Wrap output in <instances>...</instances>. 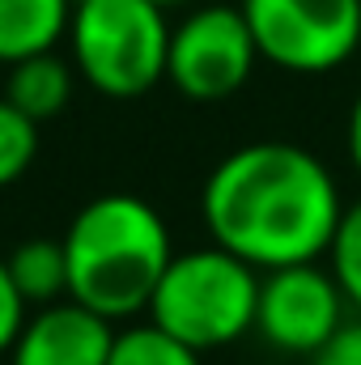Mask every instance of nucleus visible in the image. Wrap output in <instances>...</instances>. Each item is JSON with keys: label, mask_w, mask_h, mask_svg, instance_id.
<instances>
[{"label": "nucleus", "mask_w": 361, "mask_h": 365, "mask_svg": "<svg viewBox=\"0 0 361 365\" xmlns=\"http://www.w3.org/2000/svg\"><path fill=\"white\" fill-rule=\"evenodd\" d=\"M111 344H115V327L106 314H98L90 306L64 297L51 306H39L9 361L13 365H106L111 361Z\"/></svg>", "instance_id": "nucleus-8"}, {"label": "nucleus", "mask_w": 361, "mask_h": 365, "mask_svg": "<svg viewBox=\"0 0 361 365\" xmlns=\"http://www.w3.org/2000/svg\"><path fill=\"white\" fill-rule=\"evenodd\" d=\"M26 319H30V306H26V297L17 293V284H13V276H9V264L0 259V357L13 353V344H17Z\"/></svg>", "instance_id": "nucleus-15"}, {"label": "nucleus", "mask_w": 361, "mask_h": 365, "mask_svg": "<svg viewBox=\"0 0 361 365\" xmlns=\"http://www.w3.org/2000/svg\"><path fill=\"white\" fill-rule=\"evenodd\" d=\"M345 289L332 268L293 264L260 276V310L255 331L276 353L315 357L349 319H345Z\"/></svg>", "instance_id": "nucleus-7"}, {"label": "nucleus", "mask_w": 361, "mask_h": 365, "mask_svg": "<svg viewBox=\"0 0 361 365\" xmlns=\"http://www.w3.org/2000/svg\"><path fill=\"white\" fill-rule=\"evenodd\" d=\"M153 4H162V9H171V4H187V0H153Z\"/></svg>", "instance_id": "nucleus-18"}, {"label": "nucleus", "mask_w": 361, "mask_h": 365, "mask_svg": "<svg viewBox=\"0 0 361 365\" xmlns=\"http://www.w3.org/2000/svg\"><path fill=\"white\" fill-rule=\"evenodd\" d=\"M73 4H81V0H73Z\"/></svg>", "instance_id": "nucleus-19"}, {"label": "nucleus", "mask_w": 361, "mask_h": 365, "mask_svg": "<svg viewBox=\"0 0 361 365\" xmlns=\"http://www.w3.org/2000/svg\"><path fill=\"white\" fill-rule=\"evenodd\" d=\"M255 310L260 272L217 242L175 255L149 302V319L195 353L225 349L255 331Z\"/></svg>", "instance_id": "nucleus-3"}, {"label": "nucleus", "mask_w": 361, "mask_h": 365, "mask_svg": "<svg viewBox=\"0 0 361 365\" xmlns=\"http://www.w3.org/2000/svg\"><path fill=\"white\" fill-rule=\"evenodd\" d=\"M73 0H0V64L56 51L68 34Z\"/></svg>", "instance_id": "nucleus-9"}, {"label": "nucleus", "mask_w": 361, "mask_h": 365, "mask_svg": "<svg viewBox=\"0 0 361 365\" xmlns=\"http://www.w3.org/2000/svg\"><path fill=\"white\" fill-rule=\"evenodd\" d=\"M4 98H9L21 115H30L34 123L56 119V115L68 106V98H73V64L60 60L56 51L26 56V60L9 64Z\"/></svg>", "instance_id": "nucleus-10"}, {"label": "nucleus", "mask_w": 361, "mask_h": 365, "mask_svg": "<svg viewBox=\"0 0 361 365\" xmlns=\"http://www.w3.org/2000/svg\"><path fill=\"white\" fill-rule=\"evenodd\" d=\"M64 255L68 297L115 323L149 310L158 280L175 259V247L162 212L149 200L132 191H111L73 217L64 234Z\"/></svg>", "instance_id": "nucleus-2"}, {"label": "nucleus", "mask_w": 361, "mask_h": 365, "mask_svg": "<svg viewBox=\"0 0 361 365\" xmlns=\"http://www.w3.org/2000/svg\"><path fill=\"white\" fill-rule=\"evenodd\" d=\"M327 264H332V272L340 280L349 306L361 314V200L353 208H345V221H340L336 242L327 251Z\"/></svg>", "instance_id": "nucleus-14"}, {"label": "nucleus", "mask_w": 361, "mask_h": 365, "mask_svg": "<svg viewBox=\"0 0 361 365\" xmlns=\"http://www.w3.org/2000/svg\"><path fill=\"white\" fill-rule=\"evenodd\" d=\"M9 276L17 284V293L26 297V306H51L68 297V255H64V238H26L21 247L9 251Z\"/></svg>", "instance_id": "nucleus-11"}, {"label": "nucleus", "mask_w": 361, "mask_h": 365, "mask_svg": "<svg viewBox=\"0 0 361 365\" xmlns=\"http://www.w3.org/2000/svg\"><path fill=\"white\" fill-rule=\"evenodd\" d=\"M106 365H200V353L191 344L175 340L171 331H162L153 319L115 331L111 344V361Z\"/></svg>", "instance_id": "nucleus-12"}, {"label": "nucleus", "mask_w": 361, "mask_h": 365, "mask_svg": "<svg viewBox=\"0 0 361 365\" xmlns=\"http://www.w3.org/2000/svg\"><path fill=\"white\" fill-rule=\"evenodd\" d=\"M260 60L285 73H332L361 47V0H243Z\"/></svg>", "instance_id": "nucleus-5"}, {"label": "nucleus", "mask_w": 361, "mask_h": 365, "mask_svg": "<svg viewBox=\"0 0 361 365\" xmlns=\"http://www.w3.org/2000/svg\"><path fill=\"white\" fill-rule=\"evenodd\" d=\"M68 47L77 73L98 93L141 98L166 81V9L153 0H81L73 4Z\"/></svg>", "instance_id": "nucleus-4"}, {"label": "nucleus", "mask_w": 361, "mask_h": 365, "mask_svg": "<svg viewBox=\"0 0 361 365\" xmlns=\"http://www.w3.org/2000/svg\"><path fill=\"white\" fill-rule=\"evenodd\" d=\"M213 242L255 272L319 264L345 221L332 170L285 140H255L213 166L200 195Z\"/></svg>", "instance_id": "nucleus-1"}, {"label": "nucleus", "mask_w": 361, "mask_h": 365, "mask_svg": "<svg viewBox=\"0 0 361 365\" xmlns=\"http://www.w3.org/2000/svg\"><path fill=\"white\" fill-rule=\"evenodd\" d=\"M39 158V123L0 98V187L17 182Z\"/></svg>", "instance_id": "nucleus-13"}, {"label": "nucleus", "mask_w": 361, "mask_h": 365, "mask_svg": "<svg viewBox=\"0 0 361 365\" xmlns=\"http://www.w3.org/2000/svg\"><path fill=\"white\" fill-rule=\"evenodd\" d=\"M315 365H361V314L357 319H349L315 357Z\"/></svg>", "instance_id": "nucleus-16"}, {"label": "nucleus", "mask_w": 361, "mask_h": 365, "mask_svg": "<svg viewBox=\"0 0 361 365\" xmlns=\"http://www.w3.org/2000/svg\"><path fill=\"white\" fill-rule=\"evenodd\" d=\"M349 158H353V166L361 175V93L353 102V115H349Z\"/></svg>", "instance_id": "nucleus-17"}, {"label": "nucleus", "mask_w": 361, "mask_h": 365, "mask_svg": "<svg viewBox=\"0 0 361 365\" xmlns=\"http://www.w3.org/2000/svg\"><path fill=\"white\" fill-rule=\"evenodd\" d=\"M255 60L260 47L243 17V4H204L171 30L166 81L187 102H225L251 81Z\"/></svg>", "instance_id": "nucleus-6"}]
</instances>
